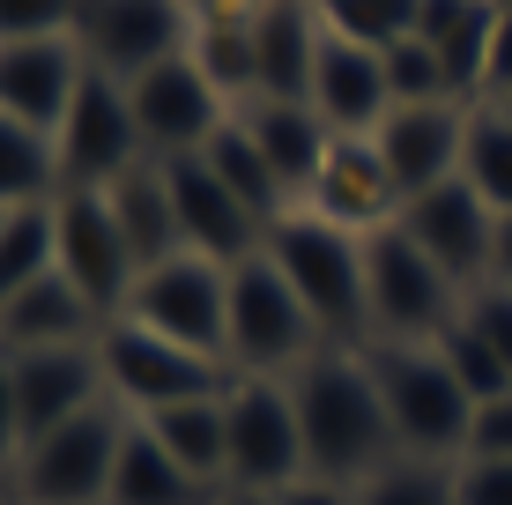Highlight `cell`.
<instances>
[{
	"mask_svg": "<svg viewBox=\"0 0 512 505\" xmlns=\"http://www.w3.org/2000/svg\"><path fill=\"white\" fill-rule=\"evenodd\" d=\"M290 402H297V431H305V461L320 483L357 491L364 476H379L386 461H401L394 424L379 409V387L364 372L357 350H320L290 372Z\"/></svg>",
	"mask_w": 512,
	"mask_h": 505,
	"instance_id": "6da1fadb",
	"label": "cell"
},
{
	"mask_svg": "<svg viewBox=\"0 0 512 505\" xmlns=\"http://www.w3.org/2000/svg\"><path fill=\"white\" fill-rule=\"evenodd\" d=\"M364 372L379 387V409L394 424L401 461H461L468 454V416L475 402L461 394L453 364L438 357V342H372L357 350Z\"/></svg>",
	"mask_w": 512,
	"mask_h": 505,
	"instance_id": "7a4b0ae2",
	"label": "cell"
},
{
	"mask_svg": "<svg viewBox=\"0 0 512 505\" xmlns=\"http://www.w3.org/2000/svg\"><path fill=\"white\" fill-rule=\"evenodd\" d=\"M468 312V290L401 223L364 238V327L379 342H438Z\"/></svg>",
	"mask_w": 512,
	"mask_h": 505,
	"instance_id": "3957f363",
	"label": "cell"
},
{
	"mask_svg": "<svg viewBox=\"0 0 512 505\" xmlns=\"http://www.w3.org/2000/svg\"><path fill=\"white\" fill-rule=\"evenodd\" d=\"M268 260L290 275V290L327 335H357L364 327V238L327 216H282L268 231Z\"/></svg>",
	"mask_w": 512,
	"mask_h": 505,
	"instance_id": "277c9868",
	"label": "cell"
},
{
	"mask_svg": "<svg viewBox=\"0 0 512 505\" xmlns=\"http://www.w3.org/2000/svg\"><path fill=\"white\" fill-rule=\"evenodd\" d=\"M320 335L327 327L305 312V298L268 260V246L231 268V364L238 372H260V379L297 372L305 357H320Z\"/></svg>",
	"mask_w": 512,
	"mask_h": 505,
	"instance_id": "5b68a950",
	"label": "cell"
},
{
	"mask_svg": "<svg viewBox=\"0 0 512 505\" xmlns=\"http://www.w3.org/2000/svg\"><path fill=\"white\" fill-rule=\"evenodd\" d=\"M97 364H104V387L112 402H127L134 416H156L171 402H201V394H231L238 372H223V357L179 350V342L149 335L134 320H104L97 327Z\"/></svg>",
	"mask_w": 512,
	"mask_h": 505,
	"instance_id": "8992f818",
	"label": "cell"
},
{
	"mask_svg": "<svg viewBox=\"0 0 512 505\" xmlns=\"http://www.w3.org/2000/svg\"><path fill=\"white\" fill-rule=\"evenodd\" d=\"M127 424L134 416L97 402L90 416L30 439L23 461H15V505H104L112 468H119V446H127Z\"/></svg>",
	"mask_w": 512,
	"mask_h": 505,
	"instance_id": "52a82bcc",
	"label": "cell"
},
{
	"mask_svg": "<svg viewBox=\"0 0 512 505\" xmlns=\"http://www.w3.org/2000/svg\"><path fill=\"white\" fill-rule=\"evenodd\" d=\"M119 320L149 327V335L179 342V350H201V357H223L231 364V268L201 253H179L164 268H141L134 298Z\"/></svg>",
	"mask_w": 512,
	"mask_h": 505,
	"instance_id": "ba28073f",
	"label": "cell"
},
{
	"mask_svg": "<svg viewBox=\"0 0 512 505\" xmlns=\"http://www.w3.org/2000/svg\"><path fill=\"white\" fill-rule=\"evenodd\" d=\"M52 156H60V194H104V186L127 179L134 164H149L134 104H127V82H112V75L90 67L75 104H67V119H60V134H52Z\"/></svg>",
	"mask_w": 512,
	"mask_h": 505,
	"instance_id": "9c48e42d",
	"label": "cell"
},
{
	"mask_svg": "<svg viewBox=\"0 0 512 505\" xmlns=\"http://www.w3.org/2000/svg\"><path fill=\"white\" fill-rule=\"evenodd\" d=\"M223 409H231V483L238 491H268L275 498V491H290V483L312 476L290 379L238 372V387L223 394Z\"/></svg>",
	"mask_w": 512,
	"mask_h": 505,
	"instance_id": "30bf717a",
	"label": "cell"
},
{
	"mask_svg": "<svg viewBox=\"0 0 512 505\" xmlns=\"http://www.w3.org/2000/svg\"><path fill=\"white\" fill-rule=\"evenodd\" d=\"M75 38H82L97 75L134 82V75L179 60V52L193 45V15L179 8V0H82Z\"/></svg>",
	"mask_w": 512,
	"mask_h": 505,
	"instance_id": "8fae6325",
	"label": "cell"
},
{
	"mask_svg": "<svg viewBox=\"0 0 512 505\" xmlns=\"http://www.w3.org/2000/svg\"><path fill=\"white\" fill-rule=\"evenodd\" d=\"M127 104H134V127H141V149L164 164V156H201L208 142H216V127L231 119V104H223V90L201 75V67L186 60H164L149 67V75L127 82Z\"/></svg>",
	"mask_w": 512,
	"mask_h": 505,
	"instance_id": "7c38bea8",
	"label": "cell"
},
{
	"mask_svg": "<svg viewBox=\"0 0 512 505\" xmlns=\"http://www.w3.org/2000/svg\"><path fill=\"white\" fill-rule=\"evenodd\" d=\"M52 223H60V275L82 290V305L97 312V320H119L141 283V260L127 253V238H119L112 223V201L104 194H60L52 201Z\"/></svg>",
	"mask_w": 512,
	"mask_h": 505,
	"instance_id": "4fadbf2b",
	"label": "cell"
},
{
	"mask_svg": "<svg viewBox=\"0 0 512 505\" xmlns=\"http://www.w3.org/2000/svg\"><path fill=\"white\" fill-rule=\"evenodd\" d=\"M164 186H171V208H179L186 253L216 260V268H238V260H253L268 246V223L208 171V156H164Z\"/></svg>",
	"mask_w": 512,
	"mask_h": 505,
	"instance_id": "5bb4252c",
	"label": "cell"
},
{
	"mask_svg": "<svg viewBox=\"0 0 512 505\" xmlns=\"http://www.w3.org/2000/svg\"><path fill=\"white\" fill-rule=\"evenodd\" d=\"M401 231H409L416 246H423V253L438 260V268L453 275V283L468 290V298L490 283V246H498V216H490V201L475 194L468 179H446V186H431V194L401 201Z\"/></svg>",
	"mask_w": 512,
	"mask_h": 505,
	"instance_id": "9a60e30c",
	"label": "cell"
},
{
	"mask_svg": "<svg viewBox=\"0 0 512 505\" xmlns=\"http://www.w3.org/2000/svg\"><path fill=\"white\" fill-rule=\"evenodd\" d=\"M468 112L475 104H394L386 127L372 134L386 179L401 186V201L431 194V186L461 179V156H468Z\"/></svg>",
	"mask_w": 512,
	"mask_h": 505,
	"instance_id": "2e32d148",
	"label": "cell"
},
{
	"mask_svg": "<svg viewBox=\"0 0 512 505\" xmlns=\"http://www.w3.org/2000/svg\"><path fill=\"white\" fill-rule=\"evenodd\" d=\"M15 357V350H8ZM97 402H112L104 387V364L97 342H75V350H23L15 357V409H23V446L45 439V431L90 416Z\"/></svg>",
	"mask_w": 512,
	"mask_h": 505,
	"instance_id": "e0dca14e",
	"label": "cell"
},
{
	"mask_svg": "<svg viewBox=\"0 0 512 505\" xmlns=\"http://www.w3.org/2000/svg\"><path fill=\"white\" fill-rule=\"evenodd\" d=\"M82 75H90V52L82 38H30V45H0V112L38 127L45 142L60 134L67 104H75Z\"/></svg>",
	"mask_w": 512,
	"mask_h": 505,
	"instance_id": "ac0fdd59",
	"label": "cell"
},
{
	"mask_svg": "<svg viewBox=\"0 0 512 505\" xmlns=\"http://www.w3.org/2000/svg\"><path fill=\"white\" fill-rule=\"evenodd\" d=\"M327 30V23H320ZM312 112H320L327 134H349V142H364V134L386 127V112H394V82H386V52L372 45H349V38H320V67H312Z\"/></svg>",
	"mask_w": 512,
	"mask_h": 505,
	"instance_id": "d6986e66",
	"label": "cell"
},
{
	"mask_svg": "<svg viewBox=\"0 0 512 505\" xmlns=\"http://www.w3.org/2000/svg\"><path fill=\"white\" fill-rule=\"evenodd\" d=\"M320 38L312 0H253V104H312Z\"/></svg>",
	"mask_w": 512,
	"mask_h": 505,
	"instance_id": "ffe728a7",
	"label": "cell"
},
{
	"mask_svg": "<svg viewBox=\"0 0 512 505\" xmlns=\"http://www.w3.org/2000/svg\"><path fill=\"white\" fill-rule=\"evenodd\" d=\"M305 201H312V216L342 223V231H357V238H372V231H386V223H401V186L386 179L372 134H364V142L334 134V149H327V164H320V179H312Z\"/></svg>",
	"mask_w": 512,
	"mask_h": 505,
	"instance_id": "44dd1931",
	"label": "cell"
},
{
	"mask_svg": "<svg viewBox=\"0 0 512 505\" xmlns=\"http://www.w3.org/2000/svg\"><path fill=\"white\" fill-rule=\"evenodd\" d=\"M490 30H498V0H423L416 38L438 52L453 104L483 97V60H490Z\"/></svg>",
	"mask_w": 512,
	"mask_h": 505,
	"instance_id": "7402d4cb",
	"label": "cell"
},
{
	"mask_svg": "<svg viewBox=\"0 0 512 505\" xmlns=\"http://www.w3.org/2000/svg\"><path fill=\"white\" fill-rule=\"evenodd\" d=\"M104 201H112V223H119V238H127V253L141 260V268H164V260L186 253L179 208H171V186H164V164H156V156L134 164L127 179H112Z\"/></svg>",
	"mask_w": 512,
	"mask_h": 505,
	"instance_id": "603a6c76",
	"label": "cell"
},
{
	"mask_svg": "<svg viewBox=\"0 0 512 505\" xmlns=\"http://www.w3.org/2000/svg\"><path fill=\"white\" fill-rule=\"evenodd\" d=\"M90 327H97V312L52 268L45 283H30L15 305H0V350H15V357L23 350H75V342H90Z\"/></svg>",
	"mask_w": 512,
	"mask_h": 505,
	"instance_id": "cb8c5ba5",
	"label": "cell"
},
{
	"mask_svg": "<svg viewBox=\"0 0 512 505\" xmlns=\"http://www.w3.org/2000/svg\"><path fill=\"white\" fill-rule=\"evenodd\" d=\"M141 431H149L156 446H164L171 461L186 468V476L201 483H231V409H223V394H201V402H171L156 416H134Z\"/></svg>",
	"mask_w": 512,
	"mask_h": 505,
	"instance_id": "d4e9b609",
	"label": "cell"
},
{
	"mask_svg": "<svg viewBox=\"0 0 512 505\" xmlns=\"http://www.w3.org/2000/svg\"><path fill=\"white\" fill-rule=\"evenodd\" d=\"M238 119H245V134L260 142V156L275 164L282 194H312V179H320V164L334 149V134L320 127V112H312V104H245Z\"/></svg>",
	"mask_w": 512,
	"mask_h": 505,
	"instance_id": "484cf974",
	"label": "cell"
},
{
	"mask_svg": "<svg viewBox=\"0 0 512 505\" xmlns=\"http://www.w3.org/2000/svg\"><path fill=\"white\" fill-rule=\"evenodd\" d=\"M104 505H223V491H216V483H201V476H186L149 431L127 424V446H119V468H112Z\"/></svg>",
	"mask_w": 512,
	"mask_h": 505,
	"instance_id": "4316f807",
	"label": "cell"
},
{
	"mask_svg": "<svg viewBox=\"0 0 512 505\" xmlns=\"http://www.w3.org/2000/svg\"><path fill=\"white\" fill-rule=\"evenodd\" d=\"M186 60L223 90V104H253V0H223V8L193 15V45Z\"/></svg>",
	"mask_w": 512,
	"mask_h": 505,
	"instance_id": "83f0119b",
	"label": "cell"
},
{
	"mask_svg": "<svg viewBox=\"0 0 512 505\" xmlns=\"http://www.w3.org/2000/svg\"><path fill=\"white\" fill-rule=\"evenodd\" d=\"M201 156H208V171H216V179L231 186V194H238L245 208H253L260 223H268V231H275L282 216H290V194H282L275 164H268V156H260V142H253V134H245V119H238V112H231V119H223V127H216V142H208Z\"/></svg>",
	"mask_w": 512,
	"mask_h": 505,
	"instance_id": "f1b7e54d",
	"label": "cell"
},
{
	"mask_svg": "<svg viewBox=\"0 0 512 505\" xmlns=\"http://www.w3.org/2000/svg\"><path fill=\"white\" fill-rule=\"evenodd\" d=\"M60 268V223H52V201L38 208H8L0 216V305H15L30 283Z\"/></svg>",
	"mask_w": 512,
	"mask_h": 505,
	"instance_id": "f546056e",
	"label": "cell"
},
{
	"mask_svg": "<svg viewBox=\"0 0 512 505\" xmlns=\"http://www.w3.org/2000/svg\"><path fill=\"white\" fill-rule=\"evenodd\" d=\"M38 201H60V156L38 127L0 112V216L8 208H38Z\"/></svg>",
	"mask_w": 512,
	"mask_h": 505,
	"instance_id": "4dcf8cb0",
	"label": "cell"
},
{
	"mask_svg": "<svg viewBox=\"0 0 512 505\" xmlns=\"http://www.w3.org/2000/svg\"><path fill=\"white\" fill-rule=\"evenodd\" d=\"M461 179L490 201V216H512V119L498 112V104H475V112H468Z\"/></svg>",
	"mask_w": 512,
	"mask_h": 505,
	"instance_id": "1f68e13d",
	"label": "cell"
},
{
	"mask_svg": "<svg viewBox=\"0 0 512 505\" xmlns=\"http://www.w3.org/2000/svg\"><path fill=\"white\" fill-rule=\"evenodd\" d=\"M320 8V23L334 30V38H349V45H401V38H416V15H423V0H312Z\"/></svg>",
	"mask_w": 512,
	"mask_h": 505,
	"instance_id": "d6a6232c",
	"label": "cell"
},
{
	"mask_svg": "<svg viewBox=\"0 0 512 505\" xmlns=\"http://www.w3.org/2000/svg\"><path fill=\"white\" fill-rule=\"evenodd\" d=\"M357 505H461V491L446 461H386L357 483Z\"/></svg>",
	"mask_w": 512,
	"mask_h": 505,
	"instance_id": "836d02e7",
	"label": "cell"
},
{
	"mask_svg": "<svg viewBox=\"0 0 512 505\" xmlns=\"http://www.w3.org/2000/svg\"><path fill=\"white\" fill-rule=\"evenodd\" d=\"M438 357L453 364V379H461V394H468L475 409H483V402H498V394H512V372H505V357H498V350H490V342L468 327V312L446 327V335H438Z\"/></svg>",
	"mask_w": 512,
	"mask_h": 505,
	"instance_id": "e575fe53",
	"label": "cell"
},
{
	"mask_svg": "<svg viewBox=\"0 0 512 505\" xmlns=\"http://www.w3.org/2000/svg\"><path fill=\"white\" fill-rule=\"evenodd\" d=\"M386 82H394V104H453L446 67H438V52L423 45V38L386 45Z\"/></svg>",
	"mask_w": 512,
	"mask_h": 505,
	"instance_id": "d590c367",
	"label": "cell"
},
{
	"mask_svg": "<svg viewBox=\"0 0 512 505\" xmlns=\"http://www.w3.org/2000/svg\"><path fill=\"white\" fill-rule=\"evenodd\" d=\"M82 0H0V45H30V38H75Z\"/></svg>",
	"mask_w": 512,
	"mask_h": 505,
	"instance_id": "8d00e7d4",
	"label": "cell"
},
{
	"mask_svg": "<svg viewBox=\"0 0 512 505\" xmlns=\"http://www.w3.org/2000/svg\"><path fill=\"white\" fill-rule=\"evenodd\" d=\"M461 461H512V394L483 402L468 416V454Z\"/></svg>",
	"mask_w": 512,
	"mask_h": 505,
	"instance_id": "74e56055",
	"label": "cell"
},
{
	"mask_svg": "<svg viewBox=\"0 0 512 505\" xmlns=\"http://www.w3.org/2000/svg\"><path fill=\"white\" fill-rule=\"evenodd\" d=\"M468 327L490 342V350L505 357V372H512V290H498V283H483L468 298Z\"/></svg>",
	"mask_w": 512,
	"mask_h": 505,
	"instance_id": "f35d334b",
	"label": "cell"
},
{
	"mask_svg": "<svg viewBox=\"0 0 512 505\" xmlns=\"http://www.w3.org/2000/svg\"><path fill=\"white\" fill-rule=\"evenodd\" d=\"M453 491H461V505H512V461H461Z\"/></svg>",
	"mask_w": 512,
	"mask_h": 505,
	"instance_id": "ab89813d",
	"label": "cell"
},
{
	"mask_svg": "<svg viewBox=\"0 0 512 505\" xmlns=\"http://www.w3.org/2000/svg\"><path fill=\"white\" fill-rule=\"evenodd\" d=\"M512 97V8H498V30H490V60H483V104Z\"/></svg>",
	"mask_w": 512,
	"mask_h": 505,
	"instance_id": "60d3db41",
	"label": "cell"
},
{
	"mask_svg": "<svg viewBox=\"0 0 512 505\" xmlns=\"http://www.w3.org/2000/svg\"><path fill=\"white\" fill-rule=\"evenodd\" d=\"M0 461H23V409H15V357L0 350Z\"/></svg>",
	"mask_w": 512,
	"mask_h": 505,
	"instance_id": "b9f144b4",
	"label": "cell"
},
{
	"mask_svg": "<svg viewBox=\"0 0 512 505\" xmlns=\"http://www.w3.org/2000/svg\"><path fill=\"white\" fill-rule=\"evenodd\" d=\"M275 505H357V491H342V483L305 476V483H290V491H275Z\"/></svg>",
	"mask_w": 512,
	"mask_h": 505,
	"instance_id": "7bdbcfd3",
	"label": "cell"
},
{
	"mask_svg": "<svg viewBox=\"0 0 512 505\" xmlns=\"http://www.w3.org/2000/svg\"><path fill=\"white\" fill-rule=\"evenodd\" d=\"M490 283L512 290V216H498V246H490Z\"/></svg>",
	"mask_w": 512,
	"mask_h": 505,
	"instance_id": "ee69618b",
	"label": "cell"
},
{
	"mask_svg": "<svg viewBox=\"0 0 512 505\" xmlns=\"http://www.w3.org/2000/svg\"><path fill=\"white\" fill-rule=\"evenodd\" d=\"M231 505H275V498H268V491H238Z\"/></svg>",
	"mask_w": 512,
	"mask_h": 505,
	"instance_id": "f6af8a7d",
	"label": "cell"
},
{
	"mask_svg": "<svg viewBox=\"0 0 512 505\" xmlns=\"http://www.w3.org/2000/svg\"><path fill=\"white\" fill-rule=\"evenodd\" d=\"M179 8H186V15H208V8H223V0H179Z\"/></svg>",
	"mask_w": 512,
	"mask_h": 505,
	"instance_id": "bcb514c9",
	"label": "cell"
},
{
	"mask_svg": "<svg viewBox=\"0 0 512 505\" xmlns=\"http://www.w3.org/2000/svg\"><path fill=\"white\" fill-rule=\"evenodd\" d=\"M498 112H505V119H512V97H505V104H498Z\"/></svg>",
	"mask_w": 512,
	"mask_h": 505,
	"instance_id": "7dc6e473",
	"label": "cell"
},
{
	"mask_svg": "<svg viewBox=\"0 0 512 505\" xmlns=\"http://www.w3.org/2000/svg\"><path fill=\"white\" fill-rule=\"evenodd\" d=\"M0 476H8V461H0Z\"/></svg>",
	"mask_w": 512,
	"mask_h": 505,
	"instance_id": "c3c4849f",
	"label": "cell"
},
{
	"mask_svg": "<svg viewBox=\"0 0 512 505\" xmlns=\"http://www.w3.org/2000/svg\"><path fill=\"white\" fill-rule=\"evenodd\" d=\"M498 8H512V0H498Z\"/></svg>",
	"mask_w": 512,
	"mask_h": 505,
	"instance_id": "681fc988",
	"label": "cell"
}]
</instances>
